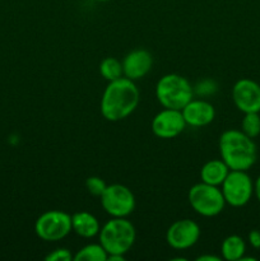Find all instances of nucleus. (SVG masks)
<instances>
[{
  "label": "nucleus",
  "mask_w": 260,
  "mask_h": 261,
  "mask_svg": "<svg viewBox=\"0 0 260 261\" xmlns=\"http://www.w3.org/2000/svg\"><path fill=\"white\" fill-rule=\"evenodd\" d=\"M98 237L109 255H126L134 245L137 231L126 218H111L101 227Z\"/></svg>",
  "instance_id": "nucleus-3"
},
{
  "label": "nucleus",
  "mask_w": 260,
  "mask_h": 261,
  "mask_svg": "<svg viewBox=\"0 0 260 261\" xmlns=\"http://www.w3.org/2000/svg\"><path fill=\"white\" fill-rule=\"evenodd\" d=\"M241 132L247 137L256 138L260 134V115L259 112H249L245 114L241 121Z\"/></svg>",
  "instance_id": "nucleus-19"
},
{
  "label": "nucleus",
  "mask_w": 260,
  "mask_h": 261,
  "mask_svg": "<svg viewBox=\"0 0 260 261\" xmlns=\"http://www.w3.org/2000/svg\"><path fill=\"white\" fill-rule=\"evenodd\" d=\"M35 232L43 241H60L71 232V216L63 211L45 212L36 221Z\"/></svg>",
  "instance_id": "nucleus-8"
},
{
  "label": "nucleus",
  "mask_w": 260,
  "mask_h": 261,
  "mask_svg": "<svg viewBox=\"0 0 260 261\" xmlns=\"http://www.w3.org/2000/svg\"><path fill=\"white\" fill-rule=\"evenodd\" d=\"M99 199L103 211L112 218H126L137 205L133 191L121 184L107 185Z\"/></svg>",
  "instance_id": "nucleus-6"
},
{
  "label": "nucleus",
  "mask_w": 260,
  "mask_h": 261,
  "mask_svg": "<svg viewBox=\"0 0 260 261\" xmlns=\"http://www.w3.org/2000/svg\"><path fill=\"white\" fill-rule=\"evenodd\" d=\"M109 254L101 244H89L74 255V261H107Z\"/></svg>",
  "instance_id": "nucleus-17"
},
{
  "label": "nucleus",
  "mask_w": 260,
  "mask_h": 261,
  "mask_svg": "<svg viewBox=\"0 0 260 261\" xmlns=\"http://www.w3.org/2000/svg\"><path fill=\"white\" fill-rule=\"evenodd\" d=\"M186 122L181 110L165 109L152 120V132L161 139H173L185 130Z\"/></svg>",
  "instance_id": "nucleus-11"
},
{
  "label": "nucleus",
  "mask_w": 260,
  "mask_h": 261,
  "mask_svg": "<svg viewBox=\"0 0 260 261\" xmlns=\"http://www.w3.org/2000/svg\"><path fill=\"white\" fill-rule=\"evenodd\" d=\"M155 98L165 109L183 110L194 98L193 87L180 74H166L157 82Z\"/></svg>",
  "instance_id": "nucleus-4"
},
{
  "label": "nucleus",
  "mask_w": 260,
  "mask_h": 261,
  "mask_svg": "<svg viewBox=\"0 0 260 261\" xmlns=\"http://www.w3.org/2000/svg\"><path fill=\"white\" fill-rule=\"evenodd\" d=\"M222 257L227 261H240L246 252V242L239 234H231L222 241Z\"/></svg>",
  "instance_id": "nucleus-16"
},
{
  "label": "nucleus",
  "mask_w": 260,
  "mask_h": 261,
  "mask_svg": "<svg viewBox=\"0 0 260 261\" xmlns=\"http://www.w3.org/2000/svg\"><path fill=\"white\" fill-rule=\"evenodd\" d=\"M106 186L107 184L105 182V180H102L98 176H91V177H88L86 180V189L93 196H98L99 198L103 194Z\"/></svg>",
  "instance_id": "nucleus-21"
},
{
  "label": "nucleus",
  "mask_w": 260,
  "mask_h": 261,
  "mask_svg": "<svg viewBox=\"0 0 260 261\" xmlns=\"http://www.w3.org/2000/svg\"><path fill=\"white\" fill-rule=\"evenodd\" d=\"M219 153L229 170L247 171L257 160V148L254 139L236 129L222 133L219 137Z\"/></svg>",
  "instance_id": "nucleus-2"
},
{
  "label": "nucleus",
  "mask_w": 260,
  "mask_h": 261,
  "mask_svg": "<svg viewBox=\"0 0 260 261\" xmlns=\"http://www.w3.org/2000/svg\"><path fill=\"white\" fill-rule=\"evenodd\" d=\"M99 222L88 212H76L71 216V231L83 239H93L98 236Z\"/></svg>",
  "instance_id": "nucleus-14"
},
{
  "label": "nucleus",
  "mask_w": 260,
  "mask_h": 261,
  "mask_svg": "<svg viewBox=\"0 0 260 261\" xmlns=\"http://www.w3.org/2000/svg\"><path fill=\"white\" fill-rule=\"evenodd\" d=\"M247 241H249L250 246L259 250L260 249V231H257V229H252V231H250L249 234H247Z\"/></svg>",
  "instance_id": "nucleus-23"
},
{
  "label": "nucleus",
  "mask_w": 260,
  "mask_h": 261,
  "mask_svg": "<svg viewBox=\"0 0 260 261\" xmlns=\"http://www.w3.org/2000/svg\"><path fill=\"white\" fill-rule=\"evenodd\" d=\"M97 2H101V3H106V2H110V0H97Z\"/></svg>",
  "instance_id": "nucleus-27"
},
{
  "label": "nucleus",
  "mask_w": 260,
  "mask_h": 261,
  "mask_svg": "<svg viewBox=\"0 0 260 261\" xmlns=\"http://www.w3.org/2000/svg\"><path fill=\"white\" fill-rule=\"evenodd\" d=\"M229 167L222 160H211L200 170L201 182L209 184L213 186H221L223 181L226 180L227 175L229 172Z\"/></svg>",
  "instance_id": "nucleus-15"
},
{
  "label": "nucleus",
  "mask_w": 260,
  "mask_h": 261,
  "mask_svg": "<svg viewBox=\"0 0 260 261\" xmlns=\"http://www.w3.org/2000/svg\"><path fill=\"white\" fill-rule=\"evenodd\" d=\"M109 261H125V255H109L107 256Z\"/></svg>",
  "instance_id": "nucleus-26"
},
{
  "label": "nucleus",
  "mask_w": 260,
  "mask_h": 261,
  "mask_svg": "<svg viewBox=\"0 0 260 261\" xmlns=\"http://www.w3.org/2000/svg\"><path fill=\"white\" fill-rule=\"evenodd\" d=\"M254 193L260 203V176L256 178V181H255V184H254Z\"/></svg>",
  "instance_id": "nucleus-25"
},
{
  "label": "nucleus",
  "mask_w": 260,
  "mask_h": 261,
  "mask_svg": "<svg viewBox=\"0 0 260 261\" xmlns=\"http://www.w3.org/2000/svg\"><path fill=\"white\" fill-rule=\"evenodd\" d=\"M45 260H47V261H73L74 255H71L70 250L60 247V249L54 250V251H51L50 254L46 255Z\"/></svg>",
  "instance_id": "nucleus-22"
},
{
  "label": "nucleus",
  "mask_w": 260,
  "mask_h": 261,
  "mask_svg": "<svg viewBox=\"0 0 260 261\" xmlns=\"http://www.w3.org/2000/svg\"><path fill=\"white\" fill-rule=\"evenodd\" d=\"M232 101L244 114L260 112V84L249 78H242L232 88Z\"/></svg>",
  "instance_id": "nucleus-10"
},
{
  "label": "nucleus",
  "mask_w": 260,
  "mask_h": 261,
  "mask_svg": "<svg viewBox=\"0 0 260 261\" xmlns=\"http://www.w3.org/2000/svg\"><path fill=\"white\" fill-rule=\"evenodd\" d=\"M139 99L140 93L135 82L121 76L109 82L102 93L99 110L107 121H121L137 110Z\"/></svg>",
  "instance_id": "nucleus-1"
},
{
  "label": "nucleus",
  "mask_w": 260,
  "mask_h": 261,
  "mask_svg": "<svg viewBox=\"0 0 260 261\" xmlns=\"http://www.w3.org/2000/svg\"><path fill=\"white\" fill-rule=\"evenodd\" d=\"M188 200L195 213L206 218L219 216L226 206V200L219 186L205 182H199L191 186L188 194Z\"/></svg>",
  "instance_id": "nucleus-5"
},
{
  "label": "nucleus",
  "mask_w": 260,
  "mask_h": 261,
  "mask_svg": "<svg viewBox=\"0 0 260 261\" xmlns=\"http://www.w3.org/2000/svg\"><path fill=\"white\" fill-rule=\"evenodd\" d=\"M196 261H221V257L214 256V255H201Z\"/></svg>",
  "instance_id": "nucleus-24"
},
{
  "label": "nucleus",
  "mask_w": 260,
  "mask_h": 261,
  "mask_svg": "<svg viewBox=\"0 0 260 261\" xmlns=\"http://www.w3.org/2000/svg\"><path fill=\"white\" fill-rule=\"evenodd\" d=\"M183 116L186 125L193 127L206 126L216 117V110L211 102L205 99H191L183 110Z\"/></svg>",
  "instance_id": "nucleus-13"
},
{
  "label": "nucleus",
  "mask_w": 260,
  "mask_h": 261,
  "mask_svg": "<svg viewBox=\"0 0 260 261\" xmlns=\"http://www.w3.org/2000/svg\"><path fill=\"white\" fill-rule=\"evenodd\" d=\"M226 204L233 208L245 206L254 194V184L246 171L231 170L221 185Z\"/></svg>",
  "instance_id": "nucleus-7"
},
{
  "label": "nucleus",
  "mask_w": 260,
  "mask_h": 261,
  "mask_svg": "<svg viewBox=\"0 0 260 261\" xmlns=\"http://www.w3.org/2000/svg\"><path fill=\"white\" fill-rule=\"evenodd\" d=\"M99 73L107 82L115 81L124 76L122 63L116 58H106L99 64Z\"/></svg>",
  "instance_id": "nucleus-18"
},
{
  "label": "nucleus",
  "mask_w": 260,
  "mask_h": 261,
  "mask_svg": "<svg viewBox=\"0 0 260 261\" xmlns=\"http://www.w3.org/2000/svg\"><path fill=\"white\" fill-rule=\"evenodd\" d=\"M200 237V227L191 219H180L168 227L166 241L175 250H188L193 247Z\"/></svg>",
  "instance_id": "nucleus-9"
},
{
  "label": "nucleus",
  "mask_w": 260,
  "mask_h": 261,
  "mask_svg": "<svg viewBox=\"0 0 260 261\" xmlns=\"http://www.w3.org/2000/svg\"><path fill=\"white\" fill-rule=\"evenodd\" d=\"M121 63L124 76L135 82L144 78L149 73L153 66V58L149 51L144 48H137L130 51Z\"/></svg>",
  "instance_id": "nucleus-12"
},
{
  "label": "nucleus",
  "mask_w": 260,
  "mask_h": 261,
  "mask_svg": "<svg viewBox=\"0 0 260 261\" xmlns=\"http://www.w3.org/2000/svg\"><path fill=\"white\" fill-rule=\"evenodd\" d=\"M194 91V96H199V97H209V96H214L218 91V84L214 79L212 78H206V79H201L199 81L195 86L193 87Z\"/></svg>",
  "instance_id": "nucleus-20"
}]
</instances>
